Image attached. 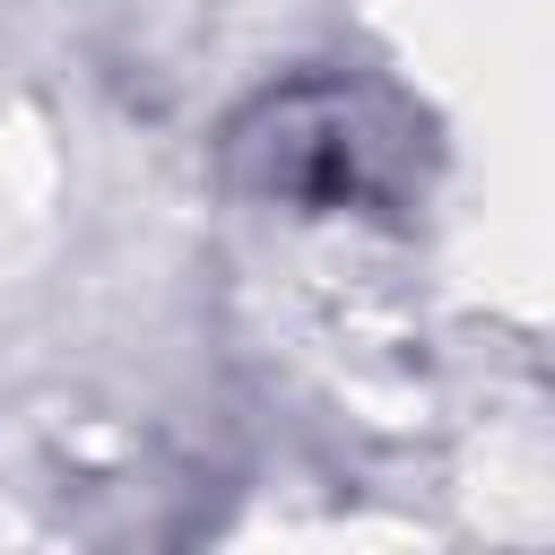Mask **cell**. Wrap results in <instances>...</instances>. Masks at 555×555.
<instances>
[{
    "mask_svg": "<svg viewBox=\"0 0 555 555\" xmlns=\"http://www.w3.org/2000/svg\"><path fill=\"white\" fill-rule=\"evenodd\" d=\"M390 147L399 130L338 78H304L286 95H269L243 130H234V165L251 191L295 199V208H364L390 191Z\"/></svg>",
    "mask_w": 555,
    "mask_h": 555,
    "instance_id": "cell-1",
    "label": "cell"
}]
</instances>
